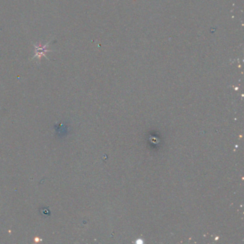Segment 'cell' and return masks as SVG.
<instances>
[{"label": "cell", "instance_id": "cell-1", "mask_svg": "<svg viewBox=\"0 0 244 244\" xmlns=\"http://www.w3.org/2000/svg\"><path fill=\"white\" fill-rule=\"evenodd\" d=\"M47 47H48V44H46L44 46H42V44H40L39 45L35 44V56H34V57H33V59H35V57H37V58H36V59H40L42 57H47L45 54H46L47 52H48L50 51V50H48V49H47Z\"/></svg>", "mask_w": 244, "mask_h": 244}]
</instances>
